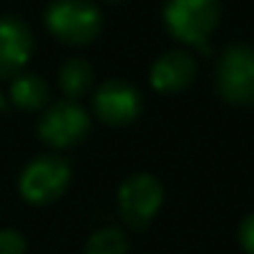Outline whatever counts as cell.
Segmentation results:
<instances>
[{
    "instance_id": "cell-10",
    "label": "cell",
    "mask_w": 254,
    "mask_h": 254,
    "mask_svg": "<svg viewBox=\"0 0 254 254\" xmlns=\"http://www.w3.org/2000/svg\"><path fill=\"white\" fill-rule=\"evenodd\" d=\"M48 97H50L48 82L43 77L33 75V72H20L10 82V102L18 110H25V112L43 110Z\"/></svg>"
},
{
    "instance_id": "cell-16",
    "label": "cell",
    "mask_w": 254,
    "mask_h": 254,
    "mask_svg": "<svg viewBox=\"0 0 254 254\" xmlns=\"http://www.w3.org/2000/svg\"><path fill=\"white\" fill-rule=\"evenodd\" d=\"M107 3H117V0H107Z\"/></svg>"
},
{
    "instance_id": "cell-3",
    "label": "cell",
    "mask_w": 254,
    "mask_h": 254,
    "mask_svg": "<svg viewBox=\"0 0 254 254\" xmlns=\"http://www.w3.org/2000/svg\"><path fill=\"white\" fill-rule=\"evenodd\" d=\"M217 92L232 105H254V48L232 45L217 63Z\"/></svg>"
},
{
    "instance_id": "cell-1",
    "label": "cell",
    "mask_w": 254,
    "mask_h": 254,
    "mask_svg": "<svg viewBox=\"0 0 254 254\" xmlns=\"http://www.w3.org/2000/svg\"><path fill=\"white\" fill-rule=\"evenodd\" d=\"M167 30L199 50H207V40L219 23V0H165Z\"/></svg>"
},
{
    "instance_id": "cell-7",
    "label": "cell",
    "mask_w": 254,
    "mask_h": 254,
    "mask_svg": "<svg viewBox=\"0 0 254 254\" xmlns=\"http://www.w3.org/2000/svg\"><path fill=\"white\" fill-rule=\"evenodd\" d=\"M92 110L100 122L122 127L130 125L140 117L142 112V97L140 90L125 80H107L97 87L92 95Z\"/></svg>"
},
{
    "instance_id": "cell-9",
    "label": "cell",
    "mask_w": 254,
    "mask_h": 254,
    "mask_svg": "<svg viewBox=\"0 0 254 254\" xmlns=\"http://www.w3.org/2000/svg\"><path fill=\"white\" fill-rule=\"evenodd\" d=\"M197 75V65L192 60V55H187L185 50H170L165 55H160L150 70V82L157 92L172 95L185 90Z\"/></svg>"
},
{
    "instance_id": "cell-13",
    "label": "cell",
    "mask_w": 254,
    "mask_h": 254,
    "mask_svg": "<svg viewBox=\"0 0 254 254\" xmlns=\"http://www.w3.org/2000/svg\"><path fill=\"white\" fill-rule=\"evenodd\" d=\"M25 239L15 229H0V254H23Z\"/></svg>"
},
{
    "instance_id": "cell-2",
    "label": "cell",
    "mask_w": 254,
    "mask_h": 254,
    "mask_svg": "<svg viewBox=\"0 0 254 254\" xmlns=\"http://www.w3.org/2000/svg\"><path fill=\"white\" fill-rule=\"evenodd\" d=\"M48 30L65 45H87L102 30V18L90 0H53L45 10Z\"/></svg>"
},
{
    "instance_id": "cell-11",
    "label": "cell",
    "mask_w": 254,
    "mask_h": 254,
    "mask_svg": "<svg viewBox=\"0 0 254 254\" xmlns=\"http://www.w3.org/2000/svg\"><path fill=\"white\" fill-rule=\"evenodd\" d=\"M58 77H60V87L67 95V100H77V97H82V95L90 92L92 80H95V72H92V67H90L87 60L72 58V60H67L60 67Z\"/></svg>"
},
{
    "instance_id": "cell-5",
    "label": "cell",
    "mask_w": 254,
    "mask_h": 254,
    "mask_svg": "<svg viewBox=\"0 0 254 254\" xmlns=\"http://www.w3.org/2000/svg\"><path fill=\"white\" fill-rule=\"evenodd\" d=\"M70 185V165L58 155L35 157L20 175V194L30 204L55 202Z\"/></svg>"
},
{
    "instance_id": "cell-15",
    "label": "cell",
    "mask_w": 254,
    "mask_h": 254,
    "mask_svg": "<svg viewBox=\"0 0 254 254\" xmlns=\"http://www.w3.org/2000/svg\"><path fill=\"white\" fill-rule=\"evenodd\" d=\"M0 110H5V100H3V95H0Z\"/></svg>"
},
{
    "instance_id": "cell-8",
    "label": "cell",
    "mask_w": 254,
    "mask_h": 254,
    "mask_svg": "<svg viewBox=\"0 0 254 254\" xmlns=\"http://www.w3.org/2000/svg\"><path fill=\"white\" fill-rule=\"evenodd\" d=\"M33 53V33L20 18H0V80L20 75Z\"/></svg>"
},
{
    "instance_id": "cell-6",
    "label": "cell",
    "mask_w": 254,
    "mask_h": 254,
    "mask_svg": "<svg viewBox=\"0 0 254 254\" xmlns=\"http://www.w3.org/2000/svg\"><path fill=\"white\" fill-rule=\"evenodd\" d=\"M162 204V185L152 175H130L120 187V212L132 229H145Z\"/></svg>"
},
{
    "instance_id": "cell-14",
    "label": "cell",
    "mask_w": 254,
    "mask_h": 254,
    "mask_svg": "<svg viewBox=\"0 0 254 254\" xmlns=\"http://www.w3.org/2000/svg\"><path fill=\"white\" fill-rule=\"evenodd\" d=\"M239 242L247 254H254V214H249L239 227Z\"/></svg>"
},
{
    "instance_id": "cell-12",
    "label": "cell",
    "mask_w": 254,
    "mask_h": 254,
    "mask_svg": "<svg viewBox=\"0 0 254 254\" xmlns=\"http://www.w3.org/2000/svg\"><path fill=\"white\" fill-rule=\"evenodd\" d=\"M127 247H130V242L120 229L105 227L87 239L85 254H127Z\"/></svg>"
},
{
    "instance_id": "cell-4",
    "label": "cell",
    "mask_w": 254,
    "mask_h": 254,
    "mask_svg": "<svg viewBox=\"0 0 254 254\" xmlns=\"http://www.w3.org/2000/svg\"><path fill=\"white\" fill-rule=\"evenodd\" d=\"M90 132V115L72 100H60L50 105L40 122H38V135L45 145L55 150H67L80 145Z\"/></svg>"
}]
</instances>
